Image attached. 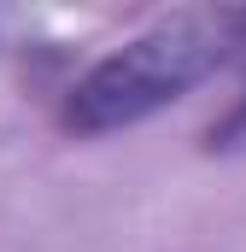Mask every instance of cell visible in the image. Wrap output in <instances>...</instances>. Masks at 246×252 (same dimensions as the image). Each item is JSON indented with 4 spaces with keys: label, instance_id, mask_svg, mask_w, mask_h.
<instances>
[{
    "label": "cell",
    "instance_id": "cell-1",
    "mask_svg": "<svg viewBox=\"0 0 246 252\" xmlns=\"http://www.w3.org/2000/svg\"><path fill=\"white\" fill-rule=\"evenodd\" d=\"M241 59V6H199L170 12L153 30L129 35L118 53L88 64L59 100V129L76 141L129 129L170 100H182L193 82L217 76L223 64Z\"/></svg>",
    "mask_w": 246,
    "mask_h": 252
},
{
    "label": "cell",
    "instance_id": "cell-2",
    "mask_svg": "<svg viewBox=\"0 0 246 252\" xmlns=\"http://www.w3.org/2000/svg\"><path fill=\"white\" fill-rule=\"evenodd\" d=\"M241 59H246V6H241ZM246 147V88L235 94V106L205 129V153H235Z\"/></svg>",
    "mask_w": 246,
    "mask_h": 252
}]
</instances>
